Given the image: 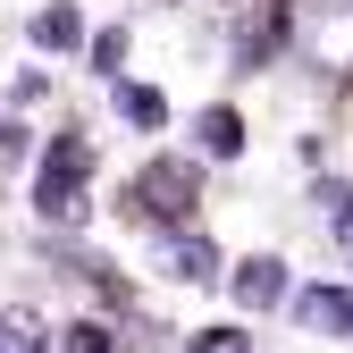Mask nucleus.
I'll use <instances>...</instances> for the list:
<instances>
[{
  "mask_svg": "<svg viewBox=\"0 0 353 353\" xmlns=\"http://www.w3.org/2000/svg\"><path fill=\"white\" fill-rule=\"evenodd\" d=\"M294 51L312 59L320 76H353V0H303Z\"/></svg>",
  "mask_w": 353,
  "mask_h": 353,
  "instance_id": "f257e3e1",
  "label": "nucleus"
},
{
  "mask_svg": "<svg viewBox=\"0 0 353 353\" xmlns=\"http://www.w3.org/2000/svg\"><path fill=\"white\" fill-rule=\"evenodd\" d=\"M84 176H93L84 135H59L51 160H42V176H34V210H42V219H76V210H84Z\"/></svg>",
  "mask_w": 353,
  "mask_h": 353,
  "instance_id": "f03ea898",
  "label": "nucleus"
},
{
  "mask_svg": "<svg viewBox=\"0 0 353 353\" xmlns=\"http://www.w3.org/2000/svg\"><path fill=\"white\" fill-rule=\"evenodd\" d=\"M135 202H143V219H194V168H176V160H152L143 176H135Z\"/></svg>",
  "mask_w": 353,
  "mask_h": 353,
  "instance_id": "7ed1b4c3",
  "label": "nucleus"
},
{
  "mask_svg": "<svg viewBox=\"0 0 353 353\" xmlns=\"http://www.w3.org/2000/svg\"><path fill=\"white\" fill-rule=\"evenodd\" d=\"M294 328H312V336H353V286H303V294H294Z\"/></svg>",
  "mask_w": 353,
  "mask_h": 353,
  "instance_id": "20e7f679",
  "label": "nucleus"
},
{
  "mask_svg": "<svg viewBox=\"0 0 353 353\" xmlns=\"http://www.w3.org/2000/svg\"><path fill=\"white\" fill-rule=\"evenodd\" d=\"M152 252H160V270L185 278V286H210V278H219V252H210L202 236H185V228H176V236H152Z\"/></svg>",
  "mask_w": 353,
  "mask_h": 353,
  "instance_id": "39448f33",
  "label": "nucleus"
},
{
  "mask_svg": "<svg viewBox=\"0 0 353 353\" xmlns=\"http://www.w3.org/2000/svg\"><path fill=\"white\" fill-rule=\"evenodd\" d=\"M236 303L244 312H270V303H286V261H270V252H252V261H236Z\"/></svg>",
  "mask_w": 353,
  "mask_h": 353,
  "instance_id": "423d86ee",
  "label": "nucleus"
},
{
  "mask_svg": "<svg viewBox=\"0 0 353 353\" xmlns=\"http://www.w3.org/2000/svg\"><path fill=\"white\" fill-rule=\"evenodd\" d=\"M0 353H51V328H42V312L9 303V312H0Z\"/></svg>",
  "mask_w": 353,
  "mask_h": 353,
  "instance_id": "0eeeda50",
  "label": "nucleus"
},
{
  "mask_svg": "<svg viewBox=\"0 0 353 353\" xmlns=\"http://www.w3.org/2000/svg\"><path fill=\"white\" fill-rule=\"evenodd\" d=\"M118 118L143 126V135H160V126H168V101L152 93V84H118Z\"/></svg>",
  "mask_w": 353,
  "mask_h": 353,
  "instance_id": "6e6552de",
  "label": "nucleus"
},
{
  "mask_svg": "<svg viewBox=\"0 0 353 353\" xmlns=\"http://www.w3.org/2000/svg\"><path fill=\"white\" fill-rule=\"evenodd\" d=\"M194 135H202V152L236 160V152H244V118H236V110H202V126H194Z\"/></svg>",
  "mask_w": 353,
  "mask_h": 353,
  "instance_id": "1a4fd4ad",
  "label": "nucleus"
},
{
  "mask_svg": "<svg viewBox=\"0 0 353 353\" xmlns=\"http://www.w3.org/2000/svg\"><path fill=\"white\" fill-rule=\"evenodd\" d=\"M76 34H84V26H76V9H42V17H34V42H42V51H68Z\"/></svg>",
  "mask_w": 353,
  "mask_h": 353,
  "instance_id": "9d476101",
  "label": "nucleus"
},
{
  "mask_svg": "<svg viewBox=\"0 0 353 353\" xmlns=\"http://www.w3.org/2000/svg\"><path fill=\"white\" fill-rule=\"evenodd\" d=\"M68 353H118V336H110L101 320H76V328H68Z\"/></svg>",
  "mask_w": 353,
  "mask_h": 353,
  "instance_id": "9b49d317",
  "label": "nucleus"
},
{
  "mask_svg": "<svg viewBox=\"0 0 353 353\" xmlns=\"http://www.w3.org/2000/svg\"><path fill=\"white\" fill-rule=\"evenodd\" d=\"M93 59H101V68H118V59H126V34H118V26H110V34H93Z\"/></svg>",
  "mask_w": 353,
  "mask_h": 353,
  "instance_id": "f8f14e48",
  "label": "nucleus"
},
{
  "mask_svg": "<svg viewBox=\"0 0 353 353\" xmlns=\"http://www.w3.org/2000/svg\"><path fill=\"white\" fill-rule=\"evenodd\" d=\"M328 228H336V236L353 244V194H328Z\"/></svg>",
  "mask_w": 353,
  "mask_h": 353,
  "instance_id": "ddd939ff",
  "label": "nucleus"
}]
</instances>
